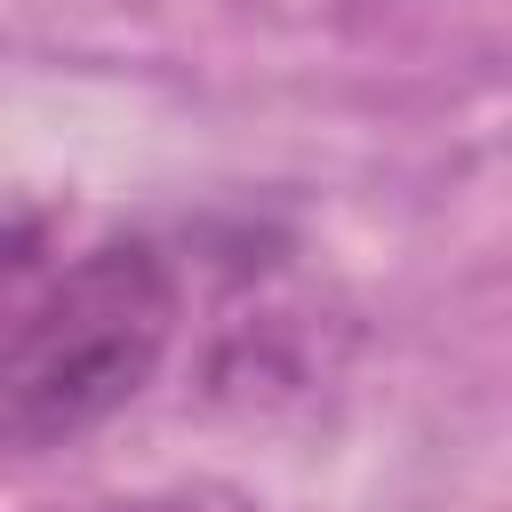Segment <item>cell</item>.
<instances>
[{"instance_id": "obj_2", "label": "cell", "mask_w": 512, "mask_h": 512, "mask_svg": "<svg viewBox=\"0 0 512 512\" xmlns=\"http://www.w3.org/2000/svg\"><path fill=\"white\" fill-rule=\"evenodd\" d=\"M80 512H192V504H168V496H136V504H80Z\"/></svg>"}, {"instance_id": "obj_1", "label": "cell", "mask_w": 512, "mask_h": 512, "mask_svg": "<svg viewBox=\"0 0 512 512\" xmlns=\"http://www.w3.org/2000/svg\"><path fill=\"white\" fill-rule=\"evenodd\" d=\"M184 280L152 240H96L0 328V448H64L112 424L168 360Z\"/></svg>"}]
</instances>
